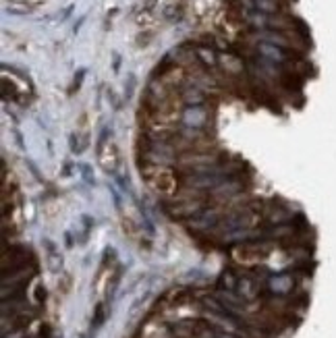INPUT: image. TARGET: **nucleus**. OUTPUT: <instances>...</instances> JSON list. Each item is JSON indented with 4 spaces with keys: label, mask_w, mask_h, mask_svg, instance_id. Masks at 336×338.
I'll return each mask as SVG.
<instances>
[{
    "label": "nucleus",
    "mask_w": 336,
    "mask_h": 338,
    "mask_svg": "<svg viewBox=\"0 0 336 338\" xmlns=\"http://www.w3.org/2000/svg\"><path fill=\"white\" fill-rule=\"evenodd\" d=\"M141 168V174L143 178L150 183V187L162 197H172L179 193V178H176V172L164 164H152V162H146Z\"/></svg>",
    "instance_id": "1"
},
{
    "label": "nucleus",
    "mask_w": 336,
    "mask_h": 338,
    "mask_svg": "<svg viewBox=\"0 0 336 338\" xmlns=\"http://www.w3.org/2000/svg\"><path fill=\"white\" fill-rule=\"evenodd\" d=\"M270 255V247L266 243H236L230 249V257L236 266H243L247 270L255 268L258 264L266 262Z\"/></svg>",
    "instance_id": "2"
},
{
    "label": "nucleus",
    "mask_w": 336,
    "mask_h": 338,
    "mask_svg": "<svg viewBox=\"0 0 336 338\" xmlns=\"http://www.w3.org/2000/svg\"><path fill=\"white\" fill-rule=\"evenodd\" d=\"M95 154H98V162H100V166L106 174L118 172V166H121V152H118V148L112 139H108V129H104L100 139H98Z\"/></svg>",
    "instance_id": "3"
},
{
    "label": "nucleus",
    "mask_w": 336,
    "mask_h": 338,
    "mask_svg": "<svg viewBox=\"0 0 336 338\" xmlns=\"http://www.w3.org/2000/svg\"><path fill=\"white\" fill-rule=\"evenodd\" d=\"M162 15H164V19H168V21H181L183 15H185V7L183 5H168V7H164Z\"/></svg>",
    "instance_id": "4"
},
{
    "label": "nucleus",
    "mask_w": 336,
    "mask_h": 338,
    "mask_svg": "<svg viewBox=\"0 0 336 338\" xmlns=\"http://www.w3.org/2000/svg\"><path fill=\"white\" fill-rule=\"evenodd\" d=\"M104 320H106V305L104 303H98L95 311H93V320H91V332L100 330V326L104 324Z\"/></svg>",
    "instance_id": "5"
},
{
    "label": "nucleus",
    "mask_w": 336,
    "mask_h": 338,
    "mask_svg": "<svg viewBox=\"0 0 336 338\" xmlns=\"http://www.w3.org/2000/svg\"><path fill=\"white\" fill-rule=\"evenodd\" d=\"M3 93H5V100H9V98H11L13 102H19V91H17L15 83H9L7 77H3Z\"/></svg>",
    "instance_id": "6"
},
{
    "label": "nucleus",
    "mask_w": 336,
    "mask_h": 338,
    "mask_svg": "<svg viewBox=\"0 0 336 338\" xmlns=\"http://www.w3.org/2000/svg\"><path fill=\"white\" fill-rule=\"evenodd\" d=\"M123 230H125V234H129L131 238H135L137 234H139V226H137L133 220H129V218H123Z\"/></svg>",
    "instance_id": "7"
},
{
    "label": "nucleus",
    "mask_w": 336,
    "mask_h": 338,
    "mask_svg": "<svg viewBox=\"0 0 336 338\" xmlns=\"http://www.w3.org/2000/svg\"><path fill=\"white\" fill-rule=\"evenodd\" d=\"M154 37V31H146V33H139V35H137V46H148L150 44V39Z\"/></svg>",
    "instance_id": "8"
},
{
    "label": "nucleus",
    "mask_w": 336,
    "mask_h": 338,
    "mask_svg": "<svg viewBox=\"0 0 336 338\" xmlns=\"http://www.w3.org/2000/svg\"><path fill=\"white\" fill-rule=\"evenodd\" d=\"M35 301L39 305H42V301H46V288L42 284H37V288H35Z\"/></svg>",
    "instance_id": "9"
}]
</instances>
